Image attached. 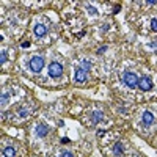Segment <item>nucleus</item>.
Here are the masks:
<instances>
[{
	"mask_svg": "<svg viewBox=\"0 0 157 157\" xmlns=\"http://www.w3.org/2000/svg\"><path fill=\"white\" fill-rule=\"evenodd\" d=\"M137 86H140L141 91H149L152 88V82H151L149 77H143V78H140V80H138V85Z\"/></svg>",
	"mask_w": 157,
	"mask_h": 157,
	"instance_id": "obj_4",
	"label": "nucleus"
},
{
	"mask_svg": "<svg viewBox=\"0 0 157 157\" xmlns=\"http://www.w3.org/2000/svg\"><path fill=\"white\" fill-rule=\"evenodd\" d=\"M90 68H91V63H90V61H83V66H82V69L86 72V71H90Z\"/></svg>",
	"mask_w": 157,
	"mask_h": 157,
	"instance_id": "obj_12",
	"label": "nucleus"
},
{
	"mask_svg": "<svg viewBox=\"0 0 157 157\" xmlns=\"http://www.w3.org/2000/svg\"><path fill=\"white\" fill-rule=\"evenodd\" d=\"M118 11H120V5H118V6H115V10H113V14H116Z\"/></svg>",
	"mask_w": 157,
	"mask_h": 157,
	"instance_id": "obj_17",
	"label": "nucleus"
},
{
	"mask_svg": "<svg viewBox=\"0 0 157 157\" xmlns=\"http://www.w3.org/2000/svg\"><path fill=\"white\" fill-rule=\"evenodd\" d=\"M2 154H3V157H16V151L13 149L11 146H8V148H5L3 151H2Z\"/></svg>",
	"mask_w": 157,
	"mask_h": 157,
	"instance_id": "obj_9",
	"label": "nucleus"
},
{
	"mask_svg": "<svg viewBox=\"0 0 157 157\" xmlns=\"http://www.w3.org/2000/svg\"><path fill=\"white\" fill-rule=\"evenodd\" d=\"M6 101H8V94L3 93V94H2V105H3V107L6 105Z\"/></svg>",
	"mask_w": 157,
	"mask_h": 157,
	"instance_id": "obj_15",
	"label": "nucleus"
},
{
	"mask_svg": "<svg viewBox=\"0 0 157 157\" xmlns=\"http://www.w3.org/2000/svg\"><path fill=\"white\" fill-rule=\"evenodd\" d=\"M74 78H75V82L82 83V82H85V80H86V72H85L82 68H80V69H77V71H75V77H74Z\"/></svg>",
	"mask_w": 157,
	"mask_h": 157,
	"instance_id": "obj_5",
	"label": "nucleus"
},
{
	"mask_svg": "<svg viewBox=\"0 0 157 157\" xmlns=\"http://www.w3.org/2000/svg\"><path fill=\"white\" fill-rule=\"evenodd\" d=\"M115 154L116 155H120V154H123V145H121V143H116V146H115Z\"/></svg>",
	"mask_w": 157,
	"mask_h": 157,
	"instance_id": "obj_10",
	"label": "nucleus"
},
{
	"mask_svg": "<svg viewBox=\"0 0 157 157\" xmlns=\"http://www.w3.org/2000/svg\"><path fill=\"white\" fill-rule=\"evenodd\" d=\"M36 132H38V135H39V137H44V135H47V132H49V127H47V126H44V124H38Z\"/></svg>",
	"mask_w": 157,
	"mask_h": 157,
	"instance_id": "obj_7",
	"label": "nucleus"
},
{
	"mask_svg": "<svg viewBox=\"0 0 157 157\" xmlns=\"http://www.w3.org/2000/svg\"><path fill=\"white\" fill-rule=\"evenodd\" d=\"M29 66H30L32 71L39 72V71L44 68V58H41V57H33V58L30 60V63H29Z\"/></svg>",
	"mask_w": 157,
	"mask_h": 157,
	"instance_id": "obj_2",
	"label": "nucleus"
},
{
	"mask_svg": "<svg viewBox=\"0 0 157 157\" xmlns=\"http://www.w3.org/2000/svg\"><path fill=\"white\" fill-rule=\"evenodd\" d=\"M46 33H47V27H46V25H43V24H38L36 27H35V35H36L38 38L44 36Z\"/></svg>",
	"mask_w": 157,
	"mask_h": 157,
	"instance_id": "obj_6",
	"label": "nucleus"
},
{
	"mask_svg": "<svg viewBox=\"0 0 157 157\" xmlns=\"http://www.w3.org/2000/svg\"><path fill=\"white\" fill-rule=\"evenodd\" d=\"M148 3H149V5H155V3H157V0H149Z\"/></svg>",
	"mask_w": 157,
	"mask_h": 157,
	"instance_id": "obj_18",
	"label": "nucleus"
},
{
	"mask_svg": "<svg viewBox=\"0 0 157 157\" xmlns=\"http://www.w3.org/2000/svg\"><path fill=\"white\" fill-rule=\"evenodd\" d=\"M29 46H30V43H27V41L22 43V47H29Z\"/></svg>",
	"mask_w": 157,
	"mask_h": 157,
	"instance_id": "obj_20",
	"label": "nucleus"
},
{
	"mask_svg": "<svg viewBox=\"0 0 157 157\" xmlns=\"http://www.w3.org/2000/svg\"><path fill=\"white\" fill-rule=\"evenodd\" d=\"M105 49H107V47H101L98 52H99V54H102V52H105Z\"/></svg>",
	"mask_w": 157,
	"mask_h": 157,
	"instance_id": "obj_19",
	"label": "nucleus"
},
{
	"mask_svg": "<svg viewBox=\"0 0 157 157\" xmlns=\"http://www.w3.org/2000/svg\"><path fill=\"white\" fill-rule=\"evenodd\" d=\"M63 74V66L60 63H57V61H54V63H50V66H49V75L52 77V78H57V77H60Z\"/></svg>",
	"mask_w": 157,
	"mask_h": 157,
	"instance_id": "obj_3",
	"label": "nucleus"
},
{
	"mask_svg": "<svg viewBox=\"0 0 157 157\" xmlns=\"http://www.w3.org/2000/svg\"><path fill=\"white\" fill-rule=\"evenodd\" d=\"M123 82H124L127 86H130V88H135V86L138 85V78H137V75H135L134 72H124Z\"/></svg>",
	"mask_w": 157,
	"mask_h": 157,
	"instance_id": "obj_1",
	"label": "nucleus"
},
{
	"mask_svg": "<svg viewBox=\"0 0 157 157\" xmlns=\"http://www.w3.org/2000/svg\"><path fill=\"white\" fill-rule=\"evenodd\" d=\"M5 60H6V52H5V50H2V57H0V64H3V63H5Z\"/></svg>",
	"mask_w": 157,
	"mask_h": 157,
	"instance_id": "obj_14",
	"label": "nucleus"
},
{
	"mask_svg": "<svg viewBox=\"0 0 157 157\" xmlns=\"http://www.w3.org/2000/svg\"><path fill=\"white\" fill-rule=\"evenodd\" d=\"M61 157H72V154L66 151V152H63V154H61Z\"/></svg>",
	"mask_w": 157,
	"mask_h": 157,
	"instance_id": "obj_16",
	"label": "nucleus"
},
{
	"mask_svg": "<svg viewBox=\"0 0 157 157\" xmlns=\"http://www.w3.org/2000/svg\"><path fill=\"white\" fill-rule=\"evenodd\" d=\"M151 29H152V32H157V19H152V22H151Z\"/></svg>",
	"mask_w": 157,
	"mask_h": 157,
	"instance_id": "obj_13",
	"label": "nucleus"
},
{
	"mask_svg": "<svg viewBox=\"0 0 157 157\" xmlns=\"http://www.w3.org/2000/svg\"><path fill=\"white\" fill-rule=\"evenodd\" d=\"M91 118H93V121H94V123H98V121H101L102 113H101V112H96V113H93V116H91Z\"/></svg>",
	"mask_w": 157,
	"mask_h": 157,
	"instance_id": "obj_11",
	"label": "nucleus"
},
{
	"mask_svg": "<svg viewBox=\"0 0 157 157\" xmlns=\"http://www.w3.org/2000/svg\"><path fill=\"white\" fill-rule=\"evenodd\" d=\"M143 123L145 124H152L154 123V115L149 113V112H145L143 113Z\"/></svg>",
	"mask_w": 157,
	"mask_h": 157,
	"instance_id": "obj_8",
	"label": "nucleus"
}]
</instances>
